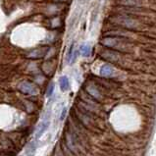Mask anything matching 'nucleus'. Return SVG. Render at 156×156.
I'll use <instances>...</instances> for the list:
<instances>
[{
    "label": "nucleus",
    "instance_id": "nucleus-12",
    "mask_svg": "<svg viewBox=\"0 0 156 156\" xmlns=\"http://www.w3.org/2000/svg\"><path fill=\"white\" fill-rule=\"evenodd\" d=\"M73 53H74V44H72V45H71L70 50H69V53H68V57H67V60H68L69 63H71V60H72Z\"/></svg>",
    "mask_w": 156,
    "mask_h": 156
},
{
    "label": "nucleus",
    "instance_id": "nucleus-1",
    "mask_svg": "<svg viewBox=\"0 0 156 156\" xmlns=\"http://www.w3.org/2000/svg\"><path fill=\"white\" fill-rule=\"evenodd\" d=\"M101 43L104 46L109 47V48H114V49H122V48H126L127 46V41H125L121 37H105L101 41Z\"/></svg>",
    "mask_w": 156,
    "mask_h": 156
},
{
    "label": "nucleus",
    "instance_id": "nucleus-8",
    "mask_svg": "<svg viewBox=\"0 0 156 156\" xmlns=\"http://www.w3.org/2000/svg\"><path fill=\"white\" fill-rule=\"evenodd\" d=\"M59 86L62 91H67L70 88V83H69V79L66 77V76H62L59 79Z\"/></svg>",
    "mask_w": 156,
    "mask_h": 156
},
{
    "label": "nucleus",
    "instance_id": "nucleus-6",
    "mask_svg": "<svg viewBox=\"0 0 156 156\" xmlns=\"http://www.w3.org/2000/svg\"><path fill=\"white\" fill-rule=\"evenodd\" d=\"M49 124H50V122L48 121V120H45V121H43L39 126L37 127V133H35V136L37 137H41L43 133H44V132H45L46 130H47V128L49 127Z\"/></svg>",
    "mask_w": 156,
    "mask_h": 156
},
{
    "label": "nucleus",
    "instance_id": "nucleus-4",
    "mask_svg": "<svg viewBox=\"0 0 156 156\" xmlns=\"http://www.w3.org/2000/svg\"><path fill=\"white\" fill-rule=\"evenodd\" d=\"M146 0H120L123 5L126 6H136V7H140L144 5Z\"/></svg>",
    "mask_w": 156,
    "mask_h": 156
},
{
    "label": "nucleus",
    "instance_id": "nucleus-7",
    "mask_svg": "<svg viewBox=\"0 0 156 156\" xmlns=\"http://www.w3.org/2000/svg\"><path fill=\"white\" fill-rule=\"evenodd\" d=\"M100 75L105 78L111 77L113 75V68L108 64H104L100 68Z\"/></svg>",
    "mask_w": 156,
    "mask_h": 156
},
{
    "label": "nucleus",
    "instance_id": "nucleus-14",
    "mask_svg": "<svg viewBox=\"0 0 156 156\" xmlns=\"http://www.w3.org/2000/svg\"><path fill=\"white\" fill-rule=\"evenodd\" d=\"M65 114H66V108L63 109V112H62V115H61V120H63V119H64Z\"/></svg>",
    "mask_w": 156,
    "mask_h": 156
},
{
    "label": "nucleus",
    "instance_id": "nucleus-13",
    "mask_svg": "<svg viewBox=\"0 0 156 156\" xmlns=\"http://www.w3.org/2000/svg\"><path fill=\"white\" fill-rule=\"evenodd\" d=\"M59 25H60V21H59V19H58V18H55V19L52 21V26H53V27H58Z\"/></svg>",
    "mask_w": 156,
    "mask_h": 156
},
{
    "label": "nucleus",
    "instance_id": "nucleus-9",
    "mask_svg": "<svg viewBox=\"0 0 156 156\" xmlns=\"http://www.w3.org/2000/svg\"><path fill=\"white\" fill-rule=\"evenodd\" d=\"M80 53H81V55L83 57H88L91 53L90 46L88 45V44H86V43L82 44L81 47H80Z\"/></svg>",
    "mask_w": 156,
    "mask_h": 156
},
{
    "label": "nucleus",
    "instance_id": "nucleus-11",
    "mask_svg": "<svg viewBox=\"0 0 156 156\" xmlns=\"http://www.w3.org/2000/svg\"><path fill=\"white\" fill-rule=\"evenodd\" d=\"M53 91H54V83H50L49 86H48V87H47V90H46V96L47 97H50L52 95Z\"/></svg>",
    "mask_w": 156,
    "mask_h": 156
},
{
    "label": "nucleus",
    "instance_id": "nucleus-3",
    "mask_svg": "<svg viewBox=\"0 0 156 156\" xmlns=\"http://www.w3.org/2000/svg\"><path fill=\"white\" fill-rule=\"evenodd\" d=\"M19 90L25 94H29V95H37L38 93L37 87L34 86V83H30V82H23L19 84Z\"/></svg>",
    "mask_w": 156,
    "mask_h": 156
},
{
    "label": "nucleus",
    "instance_id": "nucleus-2",
    "mask_svg": "<svg viewBox=\"0 0 156 156\" xmlns=\"http://www.w3.org/2000/svg\"><path fill=\"white\" fill-rule=\"evenodd\" d=\"M115 23L127 29H136L139 27V22L133 18L127 16H120L115 18Z\"/></svg>",
    "mask_w": 156,
    "mask_h": 156
},
{
    "label": "nucleus",
    "instance_id": "nucleus-5",
    "mask_svg": "<svg viewBox=\"0 0 156 156\" xmlns=\"http://www.w3.org/2000/svg\"><path fill=\"white\" fill-rule=\"evenodd\" d=\"M47 53V49L46 48H37V49H34V51L30 52V54L28 55V57L30 58H41L43 57Z\"/></svg>",
    "mask_w": 156,
    "mask_h": 156
},
{
    "label": "nucleus",
    "instance_id": "nucleus-10",
    "mask_svg": "<svg viewBox=\"0 0 156 156\" xmlns=\"http://www.w3.org/2000/svg\"><path fill=\"white\" fill-rule=\"evenodd\" d=\"M87 91L91 96L94 97V98H96V99L100 98V93H99L98 90H97V88L94 86H88L87 87Z\"/></svg>",
    "mask_w": 156,
    "mask_h": 156
}]
</instances>
